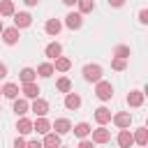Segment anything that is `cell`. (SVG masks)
<instances>
[{"label": "cell", "mask_w": 148, "mask_h": 148, "mask_svg": "<svg viewBox=\"0 0 148 148\" xmlns=\"http://www.w3.org/2000/svg\"><path fill=\"white\" fill-rule=\"evenodd\" d=\"M30 23H32V16H30L28 12H18V14H14V28H16V30L28 28Z\"/></svg>", "instance_id": "cell-7"}, {"label": "cell", "mask_w": 148, "mask_h": 148, "mask_svg": "<svg viewBox=\"0 0 148 148\" xmlns=\"http://www.w3.org/2000/svg\"><path fill=\"white\" fill-rule=\"evenodd\" d=\"M5 76H7V65L0 62V79H5Z\"/></svg>", "instance_id": "cell-37"}, {"label": "cell", "mask_w": 148, "mask_h": 148, "mask_svg": "<svg viewBox=\"0 0 148 148\" xmlns=\"http://www.w3.org/2000/svg\"><path fill=\"white\" fill-rule=\"evenodd\" d=\"M109 5H111V7H123L125 0H109Z\"/></svg>", "instance_id": "cell-36"}, {"label": "cell", "mask_w": 148, "mask_h": 148, "mask_svg": "<svg viewBox=\"0 0 148 148\" xmlns=\"http://www.w3.org/2000/svg\"><path fill=\"white\" fill-rule=\"evenodd\" d=\"M35 72H37V74H39L42 79H49V76L53 74V65H51V62H42V65H39V67L35 69Z\"/></svg>", "instance_id": "cell-28"}, {"label": "cell", "mask_w": 148, "mask_h": 148, "mask_svg": "<svg viewBox=\"0 0 148 148\" xmlns=\"http://www.w3.org/2000/svg\"><path fill=\"white\" fill-rule=\"evenodd\" d=\"M32 111H35V116L37 118H44L46 113H49V102L46 99H42V97H37L35 102H32V106H30Z\"/></svg>", "instance_id": "cell-8"}, {"label": "cell", "mask_w": 148, "mask_h": 148, "mask_svg": "<svg viewBox=\"0 0 148 148\" xmlns=\"http://www.w3.org/2000/svg\"><path fill=\"white\" fill-rule=\"evenodd\" d=\"M113 58H123V60H127V58H130V46L118 44V46L113 49Z\"/></svg>", "instance_id": "cell-30"}, {"label": "cell", "mask_w": 148, "mask_h": 148, "mask_svg": "<svg viewBox=\"0 0 148 148\" xmlns=\"http://www.w3.org/2000/svg\"><path fill=\"white\" fill-rule=\"evenodd\" d=\"M83 79L90 81V83H92V81H95V83L102 81V67H99V65H86V67H83Z\"/></svg>", "instance_id": "cell-2"}, {"label": "cell", "mask_w": 148, "mask_h": 148, "mask_svg": "<svg viewBox=\"0 0 148 148\" xmlns=\"http://www.w3.org/2000/svg\"><path fill=\"white\" fill-rule=\"evenodd\" d=\"M23 2H25L28 7H37V2H39V0H23Z\"/></svg>", "instance_id": "cell-38"}, {"label": "cell", "mask_w": 148, "mask_h": 148, "mask_svg": "<svg viewBox=\"0 0 148 148\" xmlns=\"http://www.w3.org/2000/svg\"><path fill=\"white\" fill-rule=\"evenodd\" d=\"M95 120H97V125H106V123H111V111L106 109V106H99V109H95Z\"/></svg>", "instance_id": "cell-11"}, {"label": "cell", "mask_w": 148, "mask_h": 148, "mask_svg": "<svg viewBox=\"0 0 148 148\" xmlns=\"http://www.w3.org/2000/svg\"><path fill=\"white\" fill-rule=\"evenodd\" d=\"M116 141H118L120 148H132V146H134V139H132V132H130V130H120Z\"/></svg>", "instance_id": "cell-10"}, {"label": "cell", "mask_w": 148, "mask_h": 148, "mask_svg": "<svg viewBox=\"0 0 148 148\" xmlns=\"http://www.w3.org/2000/svg\"><path fill=\"white\" fill-rule=\"evenodd\" d=\"M25 148H42V141L32 139V141H28V143H25Z\"/></svg>", "instance_id": "cell-35"}, {"label": "cell", "mask_w": 148, "mask_h": 148, "mask_svg": "<svg viewBox=\"0 0 148 148\" xmlns=\"http://www.w3.org/2000/svg\"><path fill=\"white\" fill-rule=\"evenodd\" d=\"M132 139H134V143H136V146H141V148H143V146L148 143V130H146V127H139V130L132 134Z\"/></svg>", "instance_id": "cell-21"}, {"label": "cell", "mask_w": 148, "mask_h": 148, "mask_svg": "<svg viewBox=\"0 0 148 148\" xmlns=\"http://www.w3.org/2000/svg\"><path fill=\"white\" fill-rule=\"evenodd\" d=\"M16 130H18V136L30 134V132H32V120H30V118H25V116H21V118H18V123H16Z\"/></svg>", "instance_id": "cell-12"}, {"label": "cell", "mask_w": 148, "mask_h": 148, "mask_svg": "<svg viewBox=\"0 0 148 148\" xmlns=\"http://www.w3.org/2000/svg\"><path fill=\"white\" fill-rule=\"evenodd\" d=\"M139 23H143V25L148 23V9H141L139 12Z\"/></svg>", "instance_id": "cell-32"}, {"label": "cell", "mask_w": 148, "mask_h": 148, "mask_svg": "<svg viewBox=\"0 0 148 148\" xmlns=\"http://www.w3.org/2000/svg\"><path fill=\"white\" fill-rule=\"evenodd\" d=\"M79 106H81V97H79L76 92H67V95H65V109L76 111Z\"/></svg>", "instance_id": "cell-15"}, {"label": "cell", "mask_w": 148, "mask_h": 148, "mask_svg": "<svg viewBox=\"0 0 148 148\" xmlns=\"http://www.w3.org/2000/svg\"><path fill=\"white\" fill-rule=\"evenodd\" d=\"M72 130H74V134H76L79 139H86V136L92 132V127H90L88 123H76V125H72Z\"/></svg>", "instance_id": "cell-20"}, {"label": "cell", "mask_w": 148, "mask_h": 148, "mask_svg": "<svg viewBox=\"0 0 148 148\" xmlns=\"http://www.w3.org/2000/svg\"><path fill=\"white\" fill-rule=\"evenodd\" d=\"M69 67H72V60H69V58H65V56H60V58H56L53 72H67Z\"/></svg>", "instance_id": "cell-23"}, {"label": "cell", "mask_w": 148, "mask_h": 148, "mask_svg": "<svg viewBox=\"0 0 148 148\" xmlns=\"http://www.w3.org/2000/svg\"><path fill=\"white\" fill-rule=\"evenodd\" d=\"M0 92H2V88H0Z\"/></svg>", "instance_id": "cell-42"}, {"label": "cell", "mask_w": 148, "mask_h": 148, "mask_svg": "<svg viewBox=\"0 0 148 148\" xmlns=\"http://www.w3.org/2000/svg\"><path fill=\"white\" fill-rule=\"evenodd\" d=\"M79 148H95V143H92L90 139H81V141H79Z\"/></svg>", "instance_id": "cell-34"}, {"label": "cell", "mask_w": 148, "mask_h": 148, "mask_svg": "<svg viewBox=\"0 0 148 148\" xmlns=\"http://www.w3.org/2000/svg\"><path fill=\"white\" fill-rule=\"evenodd\" d=\"M65 25H67L69 30H79V28L83 25V16H81L79 12H69V14L65 16Z\"/></svg>", "instance_id": "cell-5"}, {"label": "cell", "mask_w": 148, "mask_h": 148, "mask_svg": "<svg viewBox=\"0 0 148 148\" xmlns=\"http://www.w3.org/2000/svg\"><path fill=\"white\" fill-rule=\"evenodd\" d=\"M111 120H113V125H116L118 130H127V127L132 125V116H130L127 111H120V113L111 116Z\"/></svg>", "instance_id": "cell-3"}, {"label": "cell", "mask_w": 148, "mask_h": 148, "mask_svg": "<svg viewBox=\"0 0 148 148\" xmlns=\"http://www.w3.org/2000/svg\"><path fill=\"white\" fill-rule=\"evenodd\" d=\"M90 134H92V139H90L92 143H109V141H111V132H109L106 127H102V125H99L97 130H92Z\"/></svg>", "instance_id": "cell-4"}, {"label": "cell", "mask_w": 148, "mask_h": 148, "mask_svg": "<svg viewBox=\"0 0 148 148\" xmlns=\"http://www.w3.org/2000/svg\"><path fill=\"white\" fill-rule=\"evenodd\" d=\"M127 104L134 106V109H139V106L143 104V92H141V90H130V92H127Z\"/></svg>", "instance_id": "cell-14"}, {"label": "cell", "mask_w": 148, "mask_h": 148, "mask_svg": "<svg viewBox=\"0 0 148 148\" xmlns=\"http://www.w3.org/2000/svg\"><path fill=\"white\" fill-rule=\"evenodd\" d=\"M2 95L9 97V99H16V97H18V86H16V83H5V86H2Z\"/></svg>", "instance_id": "cell-26"}, {"label": "cell", "mask_w": 148, "mask_h": 148, "mask_svg": "<svg viewBox=\"0 0 148 148\" xmlns=\"http://www.w3.org/2000/svg\"><path fill=\"white\" fill-rule=\"evenodd\" d=\"M32 132H37V134H49V132H51V123H49L46 118H37V120L32 123Z\"/></svg>", "instance_id": "cell-16"}, {"label": "cell", "mask_w": 148, "mask_h": 148, "mask_svg": "<svg viewBox=\"0 0 148 148\" xmlns=\"http://www.w3.org/2000/svg\"><path fill=\"white\" fill-rule=\"evenodd\" d=\"M143 148H146V146H143Z\"/></svg>", "instance_id": "cell-43"}, {"label": "cell", "mask_w": 148, "mask_h": 148, "mask_svg": "<svg viewBox=\"0 0 148 148\" xmlns=\"http://www.w3.org/2000/svg\"><path fill=\"white\" fill-rule=\"evenodd\" d=\"M42 148H60V134H56V132H49V134H44Z\"/></svg>", "instance_id": "cell-13"}, {"label": "cell", "mask_w": 148, "mask_h": 148, "mask_svg": "<svg viewBox=\"0 0 148 148\" xmlns=\"http://www.w3.org/2000/svg\"><path fill=\"white\" fill-rule=\"evenodd\" d=\"M25 143H28V141H25L23 136H16V139H14V148H25Z\"/></svg>", "instance_id": "cell-33"}, {"label": "cell", "mask_w": 148, "mask_h": 148, "mask_svg": "<svg viewBox=\"0 0 148 148\" xmlns=\"http://www.w3.org/2000/svg\"><path fill=\"white\" fill-rule=\"evenodd\" d=\"M95 95H97L102 102H109V99L113 97V86H111L109 81H97V86H95Z\"/></svg>", "instance_id": "cell-1"}, {"label": "cell", "mask_w": 148, "mask_h": 148, "mask_svg": "<svg viewBox=\"0 0 148 148\" xmlns=\"http://www.w3.org/2000/svg\"><path fill=\"white\" fill-rule=\"evenodd\" d=\"M51 127L56 130V134H67V132H72V123L67 120V118H56L53 123H51Z\"/></svg>", "instance_id": "cell-6"}, {"label": "cell", "mask_w": 148, "mask_h": 148, "mask_svg": "<svg viewBox=\"0 0 148 148\" xmlns=\"http://www.w3.org/2000/svg\"><path fill=\"white\" fill-rule=\"evenodd\" d=\"M2 30H5V25H2V18H0V35H2Z\"/></svg>", "instance_id": "cell-40"}, {"label": "cell", "mask_w": 148, "mask_h": 148, "mask_svg": "<svg viewBox=\"0 0 148 148\" xmlns=\"http://www.w3.org/2000/svg\"><path fill=\"white\" fill-rule=\"evenodd\" d=\"M16 9H14V2L12 0H0V16H14Z\"/></svg>", "instance_id": "cell-25"}, {"label": "cell", "mask_w": 148, "mask_h": 148, "mask_svg": "<svg viewBox=\"0 0 148 148\" xmlns=\"http://www.w3.org/2000/svg\"><path fill=\"white\" fill-rule=\"evenodd\" d=\"M62 2H65L67 7H74V5H76V0H62Z\"/></svg>", "instance_id": "cell-39"}, {"label": "cell", "mask_w": 148, "mask_h": 148, "mask_svg": "<svg viewBox=\"0 0 148 148\" xmlns=\"http://www.w3.org/2000/svg\"><path fill=\"white\" fill-rule=\"evenodd\" d=\"M28 111H30V104H28L25 99L16 97V99H14V113H16V116H25Z\"/></svg>", "instance_id": "cell-22"}, {"label": "cell", "mask_w": 148, "mask_h": 148, "mask_svg": "<svg viewBox=\"0 0 148 148\" xmlns=\"http://www.w3.org/2000/svg\"><path fill=\"white\" fill-rule=\"evenodd\" d=\"M18 37H21V35H18L16 28H5V30H2V42H5L7 46H14V44L18 42Z\"/></svg>", "instance_id": "cell-9"}, {"label": "cell", "mask_w": 148, "mask_h": 148, "mask_svg": "<svg viewBox=\"0 0 148 148\" xmlns=\"http://www.w3.org/2000/svg\"><path fill=\"white\" fill-rule=\"evenodd\" d=\"M56 88H58L60 92H65V95H67V92L72 90V81H69L67 76H60V79L56 81Z\"/></svg>", "instance_id": "cell-29"}, {"label": "cell", "mask_w": 148, "mask_h": 148, "mask_svg": "<svg viewBox=\"0 0 148 148\" xmlns=\"http://www.w3.org/2000/svg\"><path fill=\"white\" fill-rule=\"evenodd\" d=\"M44 53H46V58L56 60V58H60V56H62V46H60L58 42H51V44L44 49Z\"/></svg>", "instance_id": "cell-18"}, {"label": "cell", "mask_w": 148, "mask_h": 148, "mask_svg": "<svg viewBox=\"0 0 148 148\" xmlns=\"http://www.w3.org/2000/svg\"><path fill=\"white\" fill-rule=\"evenodd\" d=\"M76 5H79V14L81 16L95 9V0H76Z\"/></svg>", "instance_id": "cell-27"}, {"label": "cell", "mask_w": 148, "mask_h": 148, "mask_svg": "<svg viewBox=\"0 0 148 148\" xmlns=\"http://www.w3.org/2000/svg\"><path fill=\"white\" fill-rule=\"evenodd\" d=\"M127 67V60H123V58H113L111 60V69H116V72H123Z\"/></svg>", "instance_id": "cell-31"}, {"label": "cell", "mask_w": 148, "mask_h": 148, "mask_svg": "<svg viewBox=\"0 0 148 148\" xmlns=\"http://www.w3.org/2000/svg\"><path fill=\"white\" fill-rule=\"evenodd\" d=\"M44 30H46V35L56 37V35L62 30V23H60L58 18H49V21H46V25H44Z\"/></svg>", "instance_id": "cell-17"}, {"label": "cell", "mask_w": 148, "mask_h": 148, "mask_svg": "<svg viewBox=\"0 0 148 148\" xmlns=\"http://www.w3.org/2000/svg\"><path fill=\"white\" fill-rule=\"evenodd\" d=\"M60 148H65V146H60Z\"/></svg>", "instance_id": "cell-41"}, {"label": "cell", "mask_w": 148, "mask_h": 148, "mask_svg": "<svg viewBox=\"0 0 148 148\" xmlns=\"http://www.w3.org/2000/svg\"><path fill=\"white\" fill-rule=\"evenodd\" d=\"M0 111H2V109H0Z\"/></svg>", "instance_id": "cell-44"}, {"label": "cell", "mask_w": 148, "mask_h": 148, "mask_svg": "<svg viewBox=\"0 0 148 148\" xmlns=\"http://www.w3.org/2000/svg\"><path fill=\"white\" fill-rule=\"evenodd\" d=\"M23 95L30 97V99H37L39 97V86L37 83H23Z\"/></svg>", "instance_id": "cell-24"}, {"label": "cell", "mask_w": 148, "mask_h": 148, "mask_svg": "<svg viewBox=\"0 0 148 148\" xmlns=\"http://www.w3.org/2000/svg\"><path fill=\"white\" fill-rule=\"evenodd\" d=\"M18 79H21V83H35L37 72H35L32 67H23V69H21V74H18Z\"/></svg>", "instance_id": "cell-19"}]
</instances>
